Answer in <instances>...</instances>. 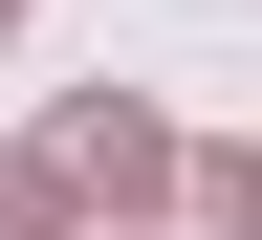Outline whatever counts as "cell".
<instances>
[{
	"mask_svg": "<svg viewBox=\"0 0 262 240\" xmlns=\"http://www.w3.org/2000/svg\"><path fill=\"white\" fill-rule=\"evenodd\" d=\"M175 197H196V240H262V153H175Z\"/></svg>",
	"mask_w": 262,
	"mask_h": 240,
	"instance_id": "2",
	"label": "cell"
},
{
	"mask_svg": "<svg viewBox=\"0 0 262 240\" xmlns=\"http://www.w3.org/2000/svg\"><path fill=\"white\" fill-rule=\"evenodd\" d=\"M44 175H66V197H175V131H153V110H110V88H88V110L44 131Z\"/></svg>",
	"mask_w": 262,
	"mask_h": 240,
	"instance_id": "1",
	"label": "cell"
},
{
	"mask_svg": "<svg viewBox=\"0 0 262 240\" xmlns=\"http://www.w3.org/2000/svg\"><path fill=\"white\" fill-rule=\"evenodd\" d=\"M66 219V175H44V153H0V240H44Z\"/></svg>",
	"mask_w": 262,
	"mask_h": 240,
	"instance_id": "3",
	"label": "cell"
},
{
	"mask_svg": "<svg viewBox=\"0 0 262 240\" xmlns=\"http://www.w3.org/2000/svg\"><path fill=\"white\" fill-rule=\"evenodd\" d=\"M0 22H22V0H0Z\"/></svg>",
	"mask_w": 262,
	"mask_h": 240,
	"instance_id": "4",
	"label": "cell"
}]
</instances>
